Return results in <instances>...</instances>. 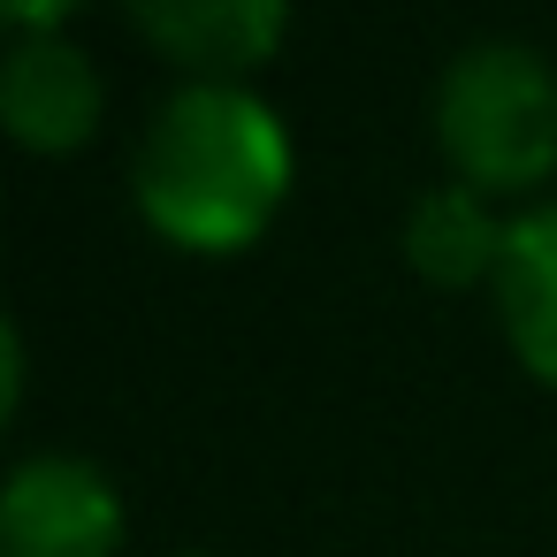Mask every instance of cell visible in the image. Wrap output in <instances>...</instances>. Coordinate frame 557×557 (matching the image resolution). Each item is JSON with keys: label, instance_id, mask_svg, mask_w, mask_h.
<instances>
[{"label": "cell", "instance_id": "5b68a950", "mask_svg": "<svg viewBox=\"0 0 557 557\" xmlns=\"http://www.w3.org/2000/svg\"><path fill=\"white\" fill-rule=\"evenodd\" d=\"M131 16H138V32H146L169 62L199 70L207 85H237V77L260 70V62L283 47V32H290V9H283V0H146V9H131Z\"/></svg>", "mask_w": 557, "mask_h": 557}, {"label": "cell", "instance_id": "6da1fadb", "mask_svg": "<svg viewBox=\"0 0 557 557\" xmlns=\"http://www.w3.org/2000/svg\"><path fill=\"white\" fill-rule=\"evenodd\" d=\"M290 131L245 85H184L138 146V214L184 252H245L290 199Z\"/></svg>", "mask_w": 557, "mask_h": 557}, {"label": "cell", "instance_id": "52a82bcc", "mask_svg": "<svg viewBox=\"0 0 557 557\" xmlns=\"http://www.w3.org/2000/svg\"><path fill=\"white\" fill-rule=\"evenodd\" d=\"M405 260H412L428 283L466 290V283L496 275V260H504V230L488 222L481 191L443 184V191L412 199V214H405Z\"/></svg>", "mask_w": 557, "mask_h": 557}, {"label": "cell", "instance_id": "8992f818", "mask_svg": "<svg viewBox=\"0 0 557 557\" xmlns=\"http://www.w3.org/2000/svg\"><path fill=\"white\" fill-rule=\"evenodd\" d=\"M496 313L534 382L557 389V207H534L504 222V260H496Z\"/></svg>", "mask_w": 557, "mask_h": 557}, {"label": "cell", "instance_id": "7a4b0ae2", "mask_svg": "<svg viewBox=\"0 0 557 557\" xmlns=\"http://www.w3.org/2000/svg\"><path fill=\"white\" fill-rule=\"evenodd\" d=\"M435 146L466 191H534L557 169V70L511 39L466 47L435 85Z\"/></svg>", "mask_w": 557, "mask_h": 557}, {"label": "cell", "instance_id": "277c9868", "mask_svg": "<svg viewBox=\"0 0 557 557\" xmlns=\"http://www.w3.org/2000/svg\"><path fill=\"white\" fill-rule=\"evenodd\" d=\"M0 123L32 153H77L100 123V70L62 32L16 39L0 62Z\"/></svg>", "mask_w": 557, "mask_h": 557}, {"label": "cell", "instance_id": "3957f363", "mask_svg": "<svg viewBox=\"0 0 557 557\" xmlns=\"http://www.w3.org/2000/svg\"><path fill=\"white\" fill-rule=\"evenodd\" d=\"M123 496L92 458H24L0 488V557H115Z\"/></svg>", "mask_w": 557, "mask_h": 557}]
</instances>
